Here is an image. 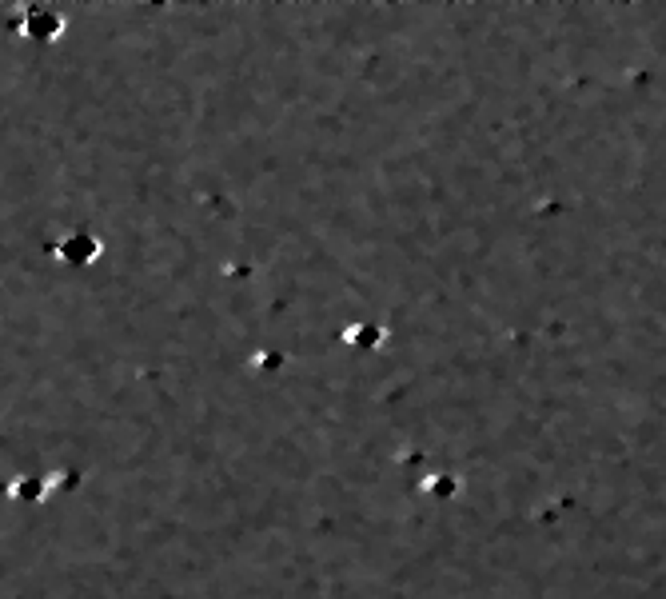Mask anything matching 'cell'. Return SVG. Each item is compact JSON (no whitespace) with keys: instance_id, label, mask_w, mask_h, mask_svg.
Instances as JSON below:
<instances>
[{"instance_id":"6da1fadb","label":"cell","mask_w":666,"mask_h":599,"mask_svg":"<svg viewBox=\"0 0 666 599\" xmlns=\"http://www.w3.org/2000/svg\"><path fill=\"white\" fill-rule=\"evenodd\" d=\"M64 256H72V264H84L88 256H96V244L88 236H76V240H68V248H60Z\"/></svg>"}]
</instances>
